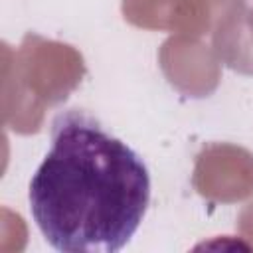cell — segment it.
Wrapping results in <instances>:
<instances>
[{
	"mask_svg": "<svg viewBox=\"0 0 253 253\" xmlns=\"http://www.w3.org/2000/svg\"><path fill=\"white\" fill-rule=\"evenodd\" d=\"M30 211L63 253H117L136 233L148 202L142 158L83 111L59 113L51 148L30 182Z\"/></svg>",
	"mask_w": 253,
	"mask_h": 253,
	"instance_id": "1",
	"label": "cell"
}]
</instances>
